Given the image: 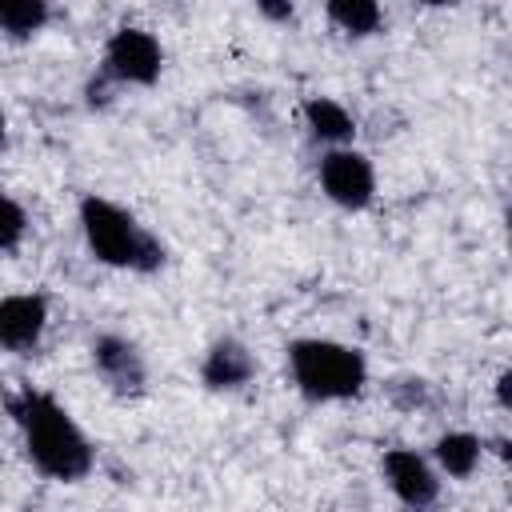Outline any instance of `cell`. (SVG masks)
<instances>
[{
	"label": "cell",
	"mask_w": 512,
	"mask_h": 512,
	"mask_svg": "<svg viewBox=\"0 0 512 512\" xmlns=\"http://www.w3.org/2000/svg\"><path fill=\"white\" fill-rule=\"evenodd\" d=\"M4 408L20 432L28 464L56 484H80L96 468V448L84 436V428L72 420V412L44 388L20 384L4 396Z\"/></svg>",
	"instance_id": "1"
},
{
	"label": "cell",
	"mask_w": 512,
	"mask_h": 512,
	"mask_svg": "<svg viewBox=\"0 0 512 512\" xmlns=\"http://www.w3.org/2000/svg\"><path fill=\"white\" fill-rule=\"evenodd\" d=\"M80 232H84V244L88 252L108 264V268H124V272H160L164 260H168V248L156 232H148L124 204L108 200V196H80Z\"/></svg>",
	"instance_id": "2"
},
{
	"label": "cell",
	"mask_w": 512,
	"mask_h": 512,
	"mask_svg": "<svg viewBox=\"0 0 512 512\" xmlns=\"http://www.w3.org/2000/svg\"><path fill=\"white\" fill-rule=\"evenodd\" d=\"M292 384L312 404H340L364 392L368 384V360L360 348L324 340V336H300L284 348Z\"/></svg>",
	"instance_id": "3"
},
{
	"label": "cell",
	"mask_w": 512,
	"mask_h": 512,
	"mask_svg": "<svg viewBox=\"0 0 512 512\" xmlns=\"http://www.w3.org/2000/svg\"><path fill=\"white\" fill-rule=\"evenodd\" d=\"M164 72V48L152 32L136 28V24H124L116 28L108 40H104V56H100V72L88 88V96L104 92L108 88H152Z\"/></svg>",
	"instance_id": "4"
},
{
	"label": "cell",
	"mask_w": 512,
	"mask_h": 512,
	"mask_svg": "<svg viewBox=\"0 0 512 512\" xmlns=\"http://www.w3.org/2000/svg\"><path fill=\"white\" fill-rule=\"evenodd\" d=\"M316 180H320V192L344 212H364L376 200V168L360 148H348V144L328 148L316 164Z\"/></svg>",
	"instance_id": "5"
},
{
	"label": "cell",
	"mask_w": 512,
	"mask_h": 512,
	"mask_svg": "<svg viewBox=\"0 0 512 512\" xmlns=\"http://www.w3.org/2000/svg\"><path fill=\"white\" fill-rule=\"evenodd\" d=\"M92 368L116 396H140L148 388V360L140 344L120 332L92 336Z\"/></svg>",
	"instance_id": "6"
},
{
	"label": "cell",
	"mask_w": 512,
	"mask_h": 512,
	"mask_svg": "<svg viewBox=\"0 0 512 512\" xmlns=\"http://www.w3.org/2000/svg\"><path fill=\"white\" fill-rule=\"evenodd\" d=\"M380 468H384L392 496L404 508H432L440 500V476H436L432 460L420 456L416 448H388Z\"/></svg>",
	"instance_id": "7"
},
{
	"label": "cell",
	"mask_w": 512,
	"mask_h": 512,
	"mask_svg": "<svg viewBox=\"0 0 512 512\" xmlns=\"http://www.w3.org/2000/svg\"><path fill=\"white\" fill-rule=\"evenodd\" d=\"M48 332V300L40 292H12L0 300V348L32 356Z\"/></svg>",
	"instance_id": "8"
},
{
	"label": "cell",
	"mask_w": 512,
	"mask_h": 512,
	"mask_svg": "<svg viewBox=\"0 0 512 512\" xmlns=\"http://www.w3.org/2000/svg\"><path fill=\"white\" fill-rule=\"evenodd\" d=\"M256 376V356L240 336H220L208 344L204 360H200V380L212 392H236L244 384H252Z\"/></svg>",
	"instance_id": "9"
},
{
	"label": "cell",
	"mask_w": 512,
	"mask_h": 512,
	"mask_svg": "<svg viewBox=\"0 0 512 512\" xmlns=\"http://www.w3.org/2000/svg\"><path fill=\"white\" fill-rule=\"evenodd\" d=\"M300 116H304L308 136L320 140V144H328V148L348 144V140L356 136L352 112H348L340 100H332V96H304V100H300Z\"/></svg>",
	"instance_id": "10"
},
{
	"label": "cell",
	"mask_w": 512,
	"mask_h": 512,
	"mask_svg": "<svg viewBox=\"0 0 512 512\" xmlns=\"http://www.w3.org/2000/svg\"><path fill=\"white\" fill-rule=\"evenodd\" d=\"M432 460H436V468H440L444 476L468 480V476H476V468H480V460H484V440H480L476 432L452 428V432H444V436L432 444Z\"/></svg>",
	"instance_id": "11"
},
{
	"label": "cell",
	"mask_w": 512,
	"mask_h": 512,
	"mask_svg": "<svg viewBox=\"0 0 512 512\" xmlns=\"http://www.w3.org/2000/svg\"><path fill=\"white\" fill-rule=\"evenodd\" d=\"M52 20V0H0V32L8 40H32Z\"/></svg>",
	"instance_id": "12"
},
{
	"label": "cell",
	"mask_w": 512,
	"mask_h": 512,
	"mask_svg": "<svg viewBox=\"0 0 512 512\" xmlns=\"http://www.w3.org/2000/svg\"><path fill=\"white\" fill-rule=\"evenodd\" d=\"M324 8H328V20L344 36H356V40L380 32V24H384L380 0H324Z\"/></svg>",
	"instance_id": "13"
},
{
	"label": "cell",
	"mask_w": 512,
	"mask_h": 512,
	"mask_svg": "<svg viewBox=\"0 0 512 512\" xmlns=\"http://www.w3.org/2000/svg\"><path fill=\"white\" fill-rule=\"evenodd\" d=\"M28 236V212L20 200H12L4 188H0V252H16Z\"/></svg>",
	"instance_id": "14"
},
{
	"label": "cell",
	"mask_w": 512,
	"mask_h": 512,
	"mask_svg": "<svg viewBox=\"0 0 512 512\" xmlns=\"http://www.w3.org/2000/svg\"><path fill=\"white\" fill-rule=\"evenodd\" d=\"M388 396H392V404H396V408L416 412V408H424V404H428V380L400 376V380H392V384H388Z\"/></svg>",
	"instance_id": "15"
},
{
	"label": "cell",
	"mask_w": 512,
	"mask_h": 512,
	"mask_svg": "<svg viewBox=\"0 0 512 512\" xmlns=\"http://www.w3.org/2000/svg\"><path fill=\"white\" fill-rule=\"evenodd\" d=\"M256 4V12L264 16V20H272V24H288L292 16H296V0H252Z\"/></svg>",
	"instance_id": "16"
},
{
	"label": "cell",
	"mask_w": 512,
	"mask_h": 512,
	"mask_svg": "<svg viewBox=\"0 0 512 512\" xmlns=\"http://www.w3.org/2000/svg\"><path fill=\"white\" fill-rule=\"evenodd\" d=\"M496 404H500L504 412L512 408V372H508V368L496 376Z\"/></svg>",
	"instance_id": "17"
},
{
	"label": "cell",
	"mask_w": 512,
	"mask_h": 512,
	"mask_svg": "<svg viewBox=\"0 0 512 512\" xmlns=\"http://www.w3.org/2000/svg\"><path fill=\"white\" fill-rule=\"evenodd\" d=\"M424 4H428V8H456L460 0H424Z\"/></svg>",
	"instance_id": "18"
},
{
	"label": "cell",
	"mask_w": 512,
	"mask_h": 512,
	"mask_svg": "<svg viewBox=\"0 0 512 512\" xmlns=\"http://www.w3.org/2000/svg\"><path fill=\"white\" fill-rule=\"evenodd\" d=\"M8 144V132H4V120H0V148Z\"/></svg>",
	"instance_id": "19"
}]
</instances>
